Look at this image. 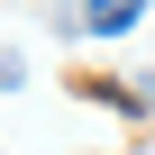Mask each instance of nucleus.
<instances>
[{
  "mask_svg": "<svg viewBox=\"0 0 155 155\" xmlns=\"http://www.w3.org/2000/svg\"><path fill=\"white\" fill-rule=\"evenodd\" d=\"M137 28V9H128V0H119V9H91V37H128Z\"/></svg>",
  "mask_w": 155,
  "mask_h": 155,
  "instance_id": "f257e3e1",
  "label": "nucleus"
},
{
  "mask_svg": "<svg viewBox=\"0 0 155 155\" xmlns=\"http://www.w3.org/2000/svg\"><path fill=\"white\" fill-rule=\"evenodd\" d=\"M18 82H28V64H18L9 46H0V91H18Z\"/></svg>",
  "mask_w": 155,
  "mask_h": 155,
  "instance_id": "f03ea898",
  "label": "nucleus"
},
{
  "mask_svg": "<svg viewBox=\"0 0 155 155\" xmlns=\"http://www.w3.org/2000/svg\"><path fill=\"white\" fill-rule=\"evenodd\" d=\"M146 101H155V82H146Z\"/></svg>",
  "mask_w": 155,
  "mask_h": 155,
  "instance_id": "7ed1b4c3",
  "label": "nucleus"
}]
</instances>
